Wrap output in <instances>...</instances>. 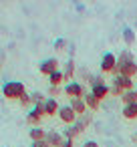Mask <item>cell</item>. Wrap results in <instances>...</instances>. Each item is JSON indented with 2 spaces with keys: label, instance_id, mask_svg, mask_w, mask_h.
Returning a JSON list of instances; mask_svg holds the SVG:
<instances>
[{
  "label": "cell",
  "instance_id": "obj_1",
  "mask_svg": "<svg viewBox=\"0 0 137 147\" xmlns=\"http://www.w3.org/2000/svg\"><path fill=\"white\" fill-rule=\"evenodd\" d=\"M115 75H123V77H129V79H133L137 75V63H135V57H133V53L129 49L119 53V57H117V73Z\"/></svg>",
  "mask_w": 137,
  "mask_h": 147
},
{
  "label": "cell",
  "instance_id": "obj_2",
  "mask_svg": "<svg viewBox=\"0 0 137 147\" xmlns=\"http://www.w3.org/2000/svg\"><path fill=\"white\" fill-rule=\"evenodd\" d=\"M24 93H26V89H24V83H20V81H6L2 85V97L8 101H20V97Z\"/></svg>",
  "mask_w": 137,
  "mask_h": 147
},
{
  "label": "cell",
  "instance_id": "obj_3",
  "mask_svg": "<svg viewBox=\"0 0 137 147\" xmlns=\"http://www.w3.org/2000/svg\"><path fill=\"white\" fill-rule=\"evenodd\" d=\"M91 93H93L99 101H103L107 95H111V87L105 85L103 77H95V81H93V85H91Z\"/></svg>",
  "mask_w": 137,
  "mask_h": 147
},
{
  "label": "cell",
  "instance_id": "obj_4",
  "mask_svg": "<svg viewBox=\"0 0 137 147\" xmlns=\"http://www.w3.org/2000/svg\"><path fill=\"white\" fill-rule=\"evenodd\" d=\"M65 95L67 97H71V99H83L87 93H85V87L79 83V81H71V83H67L65 85Z\"/></svg>",
  "mask_w": 137,
  "mask_h": 147
},
{
  "label": "cell",
  "instance_id": "obj_5",
  "mask_svg": "<svg viewBox=\"0 0 137 147\" xmlns=\"http://www.w3.org/2000/svg\"><path fill=\"white\" fill-rule=\"evenodd\" d=\"M43 117H45V107H43V103H40V105H34V107L28 111V115H26V123L32 125V127H40Z\"/></svg>",
  "mask_w": 137,
  "mask_h": 147
},
{
  "label": "cell",
  "instance_id": "obj_6",
  "mask_svg": "<svg viewBox=\"0 0 137 147\" xmlns=\"http://www.w3.org/2000/svg\"><path fill=\"white\" fill-rule=\"evenodd\" d=\"M101 71L103 73H111V75L117 73V57L113 53H105L101 57Z\"/></svg>",
  "mask_w": 137,
  "mask_h": 147
},
{
  "label": "cell",
  "instance_id": "obj_7",
  "mask_svg": "<svg viewBox=\"0 0 137 147\" xmlns=\"http://www.w3.org/2000/svg\"><path fill=\"white\" fill-rule=\"evenodd\" d=\"M59 119L69 127V125H75V121H77L79 117H77V113H75L69 105H63V107L59 109Z\"/></svg>",
  "mask_w": 137,
  "mask_h": 147
},
{
  "label": "cell",
  "instance_id": "obj_8",
  "mask_svg": "<svg viewBox=\"0 0 137 147\" xmlns=\"http://www.w3.org/2000/svg\"><path fill=\"white\" fill-rule=\"evenodd\" d=\"M38 71L43 73V75H53L55 71H59V61H57V57H51V59H45V61H40V65H38Z\"/></svg>",
  "mask_w": 137,
  "mask_h": 147
},
{
  "label": "cell",
  "instance_id": "obj_9",
  "mask_svg": "<svg viewBox=\"0 0 137 147\" xmlns=\"http://www.w3.org/2000/svg\"><path fill=\"white\" fill-rule=\"evenodd\" d=\"M113 87L121 89L123 93H125V91H133V89H135V85H133V79H129V77H123V75H115V77H113Z\"/></svg>",
  "mask_w": 137,
  "mask_h": 147
},
{
  "label": "cell",
  "instance_id": "obj_10",
  "mask_svg": "<svg viewBox=\"0 0 137 147\" xmlns=\"http://www.w3.org/2000/svg\"><path fill=\"white\" fill-rule=\"evenodd\" d=\"M45 141L49 143V147H59V145L65 141V137H63V133H59L57 129H51V131H47Z\"/></svg>",
  "mask_w": 137,
  "mask_h": 147
},
{
  "label": "cell",
  "instance_id": "obj_11",
  "mask_svg": "<svg viewBox=\"0 0 137 147\" xmlns=\"http://www.w3.org/2000/svg\"><path fill=\"white\" fill-rule=\"evenodd\" d=\"M91 121H93V115H91V113H85V115H81V117L75 121V125H73V127H75V131L81 135V133L91 125Z\"/></svg>",
  "mask_w": 137,
  "mask_h": 147
},
{
  "label": "cell",
  "instance_id": "obj_12",
  "mask_svg": "<svg viewBox=\"0 0 137 147\" xmlns=\"http://www.w3.org/2000/svg\"><path fill=\"white\" fill-rule=\"evenodd\" d=\"M69 107L77 113V117H81V115H85L89 109H87V103H85V99H71L69 101Z\"/></svg>",
  "mask_w": 137,
  "mask_h": 147
},
{
  "label": "cell",
  "instance_id": "obj_13",
  "mask_svg": "<svg viewBox=\"0 0 137 147\" xmlns=\"http://www.w3.org/2000/svg\"><path fill=\"white\" fill-rule=\"evenodd\" d=\"M43 107H45V115L47 117H53V115H59V103H57V99H51V97H47V101L43 103Z\"/></svg>",
  "mask_w": 137,
  "mask_h": 147
},
{
  "label": "cell",
  "instance_id": "obj_14",
  "mask_svg": "<svg viewBox=\"0 0 137 147\" xmlns=\"http://www.w3.org/2000/svg\"><path fill=\"white\" fill-rule=\"evenodd\" d=\"M75 73H77L75 61H73V59H69V61L65 63V67H63V77H65V83H71V81H73V77H75Z\"/></svg>",
  "mask_w": 137,
  "mask_h": 147
},
{
  "label": "cell",
  "instance_id": "obj_15",
  "mask_svg": "<svg viewBox=\"0 0 137 147\" xmlns=\"http://www.w3.org/2000/svg\"><path fill=\"white\" fill-rule=\"evenodd\" d=\"M123 117L133 121L137 119V103H131V105H123Z\"/></svg>",
  "mask_w": 137,
  "mask_h": 147
},
{
  "label": "cell",
  "instance_id": "obj_16",
  "mask_svg": "<svg viewBox=\"0 0 137 147\" xmlns=\"http://www.w3.org/2000/svg\"><path fill=\"white\" fill-rule=\"evenodd\" d=\"M83 99H85V103H87V109H91V111H97V109H99V105H101V101H99L93 93H87Z\"/></svg>",
  "mask_w": 137,
  "mask_h": 147
},
{
  "label": "cell",
  "instance_id": "obj_17",
  "mask_svg": "<svg viewBox=\"0 0 137 147\" xmlns=\"http://www.w3.org/2000/svg\"><path fill=\"white\" fill-rule=\"evenodd\" d=\"M49 83H51V87H61V85L65 83L63 71H55L53 75H49Z\"/></svg>",
  "mask_w": 137,
  "mask_h": 147
},
{
  "label": "cell",
  "instance_id": "obj_18",
  "mask_svg": "<svg viewBox=\"0 0 137 147\" xmlns=\"http://www.w3.org/2000/svg\"><path fill=\"white\" fill-rule=\"evenodd\" d=\"M28 135H30V139H32V141H45L47 131H45L43 127H32V129L28 131Z\"/></svg>",
  "mask_w": 137,
  "mask_h": 147
},
{
  "label": "cell",
  "instance_id": "obj_19",
  "mask_svg": "<svg viewBox=\"0 0 137 147\" xmlns=\"http://www.w3.org/2000/svg\"><path fill=\"white\" fill-rule=\"evenodd\" d=\"M121 101H123V105L137 103V93H135V89H133V91H125V93L121 95Z\"/></svg>",
  "mask_w": 137,
  "mask_h": 147
},
{
  "label": "cell",
  "instance_id": "obj_20",
  "mask_svg": "<svg viewBox=\"0 0 137 147\" xmlns=\"http://www.w3.org/2000/svg\"><path fill=\"white\" fill-rule=\"evenodd\" d=\"M123 40H125L127 47H131V45L135 42V32H133V28H129V26L123 28Z\"/></svg>",
  "mask_w": 137,
  "mask_h": 147
},
{
  "label": "cell",
  "instance_id": "obj_21",
  "mask_svg": "<svg viewBox=\"0 0 137 147\" xmlns=\"http://www.w3.org/2000/svg\"><path fill=\"white\" fill-rule=\"evenodd\" d=\"M30 97H32V105H40V103H45V101H47V97H45L40 91H34V93H30Z\"/></svg>",
  "mask_w": 137,
  "mask_h": 147
},
{
  "label": "cell",
  "instance_id": "obj_22",
  "mask_svg": "<svg viewBox=\"0 0 137 147\" xmlns=\"http://www.w3.org/2000/svg\"><path fill=\"white\" fill-rule=\"evenodd\" d=\"M18 103H20V107H30V105H32V97H30L28 93H24V95L20 97Z\"/></svg>",
  "mask_w": 137,
  "mask_h": 147
},
{
  "label": "cell",
  "instance_id": "obj_23",
  "mask_svg": "<svg viewBox=\"0 0 137 147\" xmlns=\"http://www.w3.org/2000/svg\"><path fill=\"white\" fill-rule=\"evenodd\" d=\"M55 49H57V51H65V49H67V40H65V38H57V40H55Z\"/></svg>",
  "mask_w": 137,
  "mask_h": 147
},
{
  "label": "cell",
  "instance_id": "obj_24",
  "mask_svg": "<svg viewBox=\"0 0 137 147\" xmlns=\"http://www.w3.org/2000/svg\"><path fill=\"white\" fill-rule=\"evenodd\" d=\"M61 95V87H49V97L51 99H57Z\"/></svg>",
  "mask_w": 137,
  "mask_h": 147
},
{
  "label": "cell",
  "instance_id": "obj_25",
  "mask_svg": "<svg viewBox=\"0 0 137 147\" xmlns=\"http://www.w3.org/2000/svg\"><path fill=\"white\" fill-rule=\"evenodd\" d=\"M30 147H49V143H47V141H32Z\"/></svg>",
  "mask_w": 137,
  "mask_h": 147
},
{
  "label": "cell",
  "instance_id": "obj_26",
  "mask_svg": "<svg viewBox=\"0 0 137 147\" xmlns=\"http://www.w3.org/2000/svg\"><path fill=\"white\" fill-rule=\"evenodd\" d=\"M83 147H99V143H97V141H85Z\"/></svg>",
  "mask_w": 137,
  "mask_h": 147
},
{
  "label": "cell",
  "instance_id": "obj_27",
  "mask_svg": "<svg viewBox=\"0 0 137 147\" xmlns=\"http://www.w3.org/2000/svg\"><path fill=\"white\" fill-rule=\"evenodd\" d=\"M59 147H75V145H73V141H71V139H65V141H63Z\"/></svg>",
  "mask_w": 137,
  "mask_h": 147
},
{
  "label": "cell",
  "instance_id": "obj_28",
  "mask_svg": "<svg viewBox=\"0 0 137 147\" xmlns=\"http://www.w3.org/2000/svg\"><path fill=\"white\" fill-rule=\"evenodd\" d=\"M2 63H4V59H2V57H0V71H2Z\"/></svg>",
  "mask_w": 137,
  "mask_h": 147
},
{
  "label": "cell",
  "instance_id": "obj_29",
  "mask_svg": "<svg viewBox=\"0 0 137 147\" xmlns=\"http://www.w3.org/2000/svg\"><path fill=\"white\" fill-rule=\"evenodd\" d=\"M135 141H137V131H135Z\"/></svg>",
  "mask_w": 137,
  "mask_h": 147
},
{
  "label": "cell",
  "instance_id": "obj_30",
  "mask_svg": "<svg viewBox=\"0 0 137 147\" xmlns=\"http://www.w3.org/2000/svg\"><path fill=\"white\" fill-rule=\"evenodd\" d=\"M135 93H137V87H135Z\"/></svg>",
  "mask_w": 137,
  "mask_h": 147
}]
</instances>
